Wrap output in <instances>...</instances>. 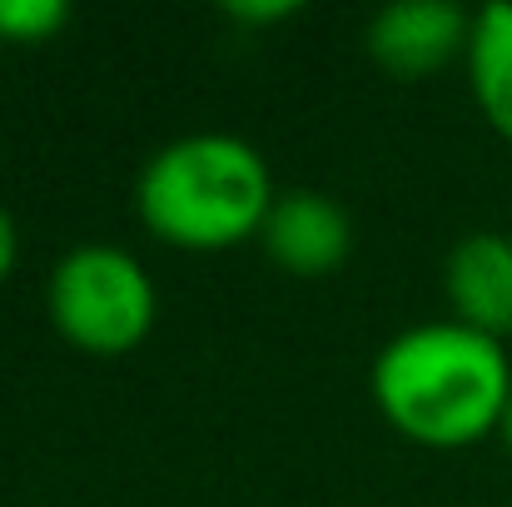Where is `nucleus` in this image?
Wrapping results in <instances>:
<instances>
[{
    "mask_svg": "<svg viewBox=\"0 0 512 507\" xmlns=\"http://www.w3.org/2000/svg\"><path fill=\"white\" fill-rule=\"evenodd\" d=\"M468 35L473 15L453 0H388L363 25L368 55L398 80H423L468 55Z\"/></svg>",
    "mask_w": 512,
    "mask_h": 507,
    "instance_id": "20e7f679",
    "label": "nucleus"
},
{
    "mask_svg": "<svg viewBox=\"0 0 512 507\" xmlns=\"http://www.w3.org/2000/svg\"><path fill=\"white\" fill-rule=\"evenodd\" d=\"M15 254H20V239H15V219H10V209L0 204V279L15 269Z\"/></svg>",
    "mask_w": 512,
    "mask_h": 507,
    "instance_id": "9d476101",
    "label": "nucleus"
},
{
    "mask_svg": "<svg viewBox=\"0 0 512 507\" xmlns=\"http://www.w3.org/2000/svg\"><path fill=\"white\" fill-rule=\"evenodd\" d=\"M463 65L483 120L512 140V0H488L483 10H473Z\"/></svg>",
    "mask_w": 512,
    "mask_h": 507,
    "instance_id": "0eeeda50",
    "label": "nucleus"
},
{
    "mask_svg": "<svg viewBox=\"0 0 512 507\" xmlns=\"http://www.w3.org/2000/svg\"><path fill=\"white\" fill-rule=\"evenodd\" d=\"M274 194L279 189L264 155L224 130H199L160 145L135 179L140 224L155 239L194 254L234 249L259 234Z\"/></svg>",
    "mask_w": 512,
    "mask_h": 507,
    "instance_id": "f03ea898",
    "label": "nucleus"
},
{
    "mask_svg": "<svg viewBox=\"0 0 512 507\" xmlns=\"http://www.w3.org/2000/svg\"><path fill=\"white\" fill-rule=\"evenodd\" d=\"M378 413L423 448H468L503 428L512 363L503 338L458 319H428L393 334L368 373Z\"/></svg>",
    "mask_w": 512,
    "mask_h": 507,
    "instance_id": "f257e3e1",
    "label": "nucleus"
},
{
    "mask_svg": "<svg viewBox=\"0 0 512 507\" xmlns=\"http://www.w3.org/2000/svg\"><path fill=\"white\" fill-rule=\"evenodd\" d=\"M70 25V0H0V40L40 45Z\"/></svg>",
    "mask_w": 512,
    "mask_h": 507,
    "instance_id": "6e6552de",
    "label": "nucleus"
},
{
    "mask_svg": "<svg viewBox=\"0 0 512 507\" xmlns=\"http://www.w3.org/2000/svg\"><path fill=\"white\" fill-rule=\"evenodd\" d=\"M498 433H503V443H508V453H512V398H508V413H503V428Z\"/></svg>",
    "mask_w": 512,
    "mask_h": 507,
    "instance_id": "9b49d317",
    "label": "nucleus"
},
{
    "mask_svg": "<svg viewBox=\"0 0 512 507\" xmlns=\"http://www.w3.org/2000/svg\"><path fill=\"white\" fill-rule=\"evenodd\" d=\"M294 10H299L294 0H249V5H244V0H234V5H229V15H234V20H244V25H264V20H289Z\"/></svg>",
    "mask_w": 512,
    "mask_h": 507,
    "instance_id": "1a4fd4ad",
    "label": "nucleus"
},
{
    "mask_svg": "<svg viewBox=\"0 0 512 507\" xmlns=\"http://www.w3.org/2000/svg\"><path fill=\"white\" fill-rule=\"evenodd\" d=\"M45 309L60 338H70L85 353L115 358L140 348L145 334L155 329L160 314V294L150 269L105 239L75 244L60 254V264L50 269L45 284Z\"/></svg>",
    "mask_w": 512,
    "mask_h": 507,
    "instance_id": "7ed1b4c3",
    "label": "nucleus"
},
{
    "mask_svg": "<svg viewBox=\"0 0 512 507\" xmlns=\"http://www.w3.org/2000/svg\"><path fill=\"white\" fill-rule=\"evenodd\" d=\"M443 289L453 304V319L478 334H512V234L473 229L448 249Z\"/></svg>",
    "mask_w": 512,
    "mask_h": 507,
    "instance_id": "423d86ee",
    "label": "nucleus"
},
{
    "mask_svg": "<svg viewBox=\"0 0 512 507\" xmlns=\"http://www.w3.org/2000/svg\"><path fill=\"white\" fill-rule=\"evenodd\" d=\"M259 244L279 269H289L299 279H319V274H334L348 259L353 219L324 189H279L269 204V219L259 229Z\"/></svg>",
    "mask_w": 512,
    "mask_h": 507,
    "instance_id": "39448f33",
    "label": "nucleus"
}]
</instances>
